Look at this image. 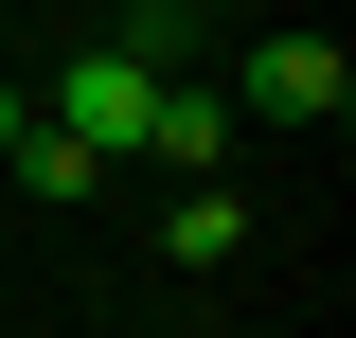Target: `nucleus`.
<instances>
[{"label": "nucleus", "instance_id": "20e7f679", "mask_svg": "<svg viewBox=\"0 0 356 338\" xmlns=\"http://www.w3.org/2000/svg\"><path fill=\"white\" fill-rule=\"evenodd\" d=\"M143 161H161V178H214V161H232V107H214V89H161Z\"/></svg>", "mask_w": 356, "mask_h": 338}, {"label": "nucleus", "instance_id": "f03ea898", "mask_svg": "<svg viewBox=\"0 0 356 338\" xmlns=\"http://www.w3.org/2000/svg\"><path fill=\"white\" fill-rule=\"evenodd\" d=\"M54 125H72L89 161H143V125H161V72H143V54H72V72H54Z\"/></svg>", "mask_w": 356, "mask_h": 338}, {"label": "nucleus", "instance_id": "0eeeda50", "mask_svg": "<svg viewBox=\"0 0 356 338\" xmlns=\"http://www.w3.org/2000/svg\"><path fill=\"white\" fill-rule=\"evenodd\" d=\"M18 125H36V107H18V72H0V161H18Z\"/></svg>", "mask_w": 356, "mask_h": 338}, {"label": "nucleus", "instance_id": "423d86ee", "mask_svg": "<svg viewBox=\"0 0 356 338\" xmlns=\"http://www.w3.org/2000/svg\"><path fill=\"white\" fill-rule=\"evenodd\" d=\"M178 36H196V0H125V36H107V54H143V72H161Z\"/></svg>", "mask_w": 356, "mask_h": 338}, {"label": "nucleus", "instance_id": "f257e3e1", "mask_svg": "<svg viewBox=\"0 0 356 338\" xmlns=\"http://www.w3.org/2000/svg\"><path fill=\"white\" fill-rule=\"evenodd\" d=\"M214 107H250V125H339L356 72H339V36H250V72H232Z\"/></svg>", "mask_w": 356, "mask_h": 338}, {"label": "nucleus", "instance_id": "39448f33", "mask_svg": "<svg viewBox=\"0 0 356 338\" xmlns=\"http://www.w3.org/2000/svg\"><path fill=\"white\" fill-rule=\"evenodd\" d=\"M18 178H36V196H89V178H107V161H89L72 125H18Z\"/></svg>", "mask_w": 356, "mask_h": 338}, {"label": "nucleus", "instance_id": "7ed1b4c3", "mask_svg": "<svg viewBox=\"0 0 356 338\" xmlns=\"http://www.w3.org/2000/svg\"><path fill=\"white\" fill-rule=\"evenodd\" d=\"M161 250H178V267H232V250H250V196H232V178H178Z\"/></svg>", "mask_w": 356, "mask_h": 338}]
</instances>
